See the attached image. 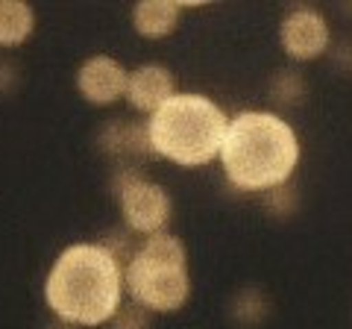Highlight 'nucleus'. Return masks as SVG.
<instances>
[{
    "mask_svg": "<svg viewBox=\"0 0 352 329\" xmlns=\"http://www.w3.org/2000/svg\"><path fill=\"white\" fill-rule=\"evenodd\" d=\"M15 80H18V74H15V65H12V62H6V59H0V94L12 92Z\"/></svg>",
    "mask_w": 352,
    "mask_h": 329,
    "instance_id": "17",
    "label": "nucleus"
},
{
    "mask_svg": "<svg viewBox=\"0 0 352 329\" xmlns=\"http://www.w3.org/2000/svg\"><path fill=\"white\" fill-rule=\"evenodd\" d=\"M176 92H179L176 76L168 65H162V62H141L138 68L129 71L126 103L147 118L156 115Z\"/></svg>",
    "mask_w": 352,
    "mask_h": 329,
    "instance_id": "8",
    "label": "nucleus"
},
{
    "mask_svg": "<svg viewBox=\"0 0 352 329\" xmlns=\"http://www.w3.org/2000/svg\"><path fill=\"white\" fill-rule=\"evenodd\" d=\"M44 303L68 326H109L126 303L124 265L103 241L68 244L44 277Z\"/></svg>",
    "mask_w": 352,
    "mask_h": 329,
    "instance_id": "1",
    "label": "nucleus"
},
{
    "mask_svg": "<svg viewBox=\"0 0 352 329\" xmlns=\"http://www.w3.org/2000/svg\"><path fill=\"white\" fill-rule=\"evenodd\" d=\"M153 156L176 168H206L220 159L232 115L203 92H176L156 115L144 118Z\"/></svg>",
    "mask_w": 352,
    "mask_h": 329,
    "instance_id": "3",
    "label": "nucleus"
},
{
    "mask_svg": "<svg viewBox=\"0 0 352 329\" xmlns=\"http://www.w3.org/2000/svg\"><path fill=\"white\" fill-rule=\"evenodd\" d=\"M267 92H270V97H273V103H276V106L291 109V106H300L308 97V80L302 76V71L285 68V71L273 74Z\"/></svg>",
    "mask_w": 352,
    "mask_h": 329,
    "instance_id": "13",
    "label": "nucleus"
},
{
    "mask_svg": "<svg viewBox=\"0 0 352 329\" xmlns=\"http://www.w3.org/2000/svg\"><path fill=\"white\" fill-rule=\"evenodd\" d=\"M153 317L156 315H150L144 306L126 300L120 306V312L109 321V329H153Z\"/></svg>",
    "mask_w": 352,
    "mask_h": 329,
    "instance_id": "15",
    "label": "nucleus"
},
{
    "mask_svg": "<svg viewBox=\"0 0 352 329\" xmlns=\"http://www.w3.org/2000/svg\"><path fill=\"white\" fill-rule=\"evenodd\" d=\"M279 45L291 62H314L332 53V24L314 6H291L279 21Z\"/></svg>",
    "mask_w": 352,
    "mask_h": 329,
    "instance_id": "6",
    "label": "nucleus"
},
{
    "mask_svg": "<svg viewBox=\"0 0 352 329\" xmlns=\"http://www.w3.org/2000/svg\"><path fill=\"white\" fill-rule=\"evenodd\" d=\"M100 147L112 159H118V168H135L132 162L153 156L150 147V133H147V120H126L115 118L100 129Z\"/></svg>",
    "mask_w": 352,
    "mask_h": 329,
    "instance_id": "9",
    "label": "nucleus"
},
{
    "mask_svg": "<svg viewBox=\"0 0 352 329\" xmlns=\"http://www.w3.org/2000/svg\"><path fill=\"white\" fill-rule=\"evenodd\" d=\"M261 200H264L267 215H273V217H294L296 209H300V194H296V189L291 182L282 185V189H273L267 194H261Z\"/></svg>",
    "mask_w": 352,
    "mask_h": 329,
    "instance_id": "14",
    "label": "nucleus"
},
{
    "mask_svg": "<svg viewBox=\"0 0 352 329\" xmlns=\"http://www.w3.org/2000/svg\"><path fill=\"white\" fill-rule=\"evenodd\" d=\"M129 71L126 65L109 56V53H94L76 68V92L91 106H112L126 97Z\"/></svg>",
    "mask_w": 352,
    "mask_h": 329,
    "instance_id": "7",
    "label": "nucleus"
},
{
    "mask_svg": "<svg viewBox=\"0 0 352 329\" xmlns=\"http://www.w3.org/2000/svg\"><path fill=\"white\" fill-rule=\"evenodd\" d=\"M124 277L126 300L144 306L150 315H176L191 300L188 247L170 229L138 241Z\"/></svg>",
    "mask_w": 352,
    "mask_h": 329,
    "instance_id": "4",
    "label": "nucleus"
},
{
    "mask_svg": "<svg viewBox=\"0 0 352 329\" xmlns=\"http://www.w3.org/2000/svg\"><path fill=\"white\" fill-rule=\"evenodd\" d=\"M32 32H36V9L27 0H0V47H21Z\"/></svg>",
    "mask_w": 352,
    "mask_h": 329,
    "instance_id": "11",
    "label": "nucleus"
},
{
    "mask_svg": "<svg viewBox=\"0 0 352 329\" xmlns=\"http://www.w3.org/2000/svg\"><path fill=\"white\" fill-rule=\"evenodd\" d=\"M267 315H270V300H267V294H264L261 288H256V285H247V288H241L232 303H229V317L238 323V326H244V329H252V326H258L267 321Z\"/></svg>",
    "mask_w": 352,
    "mask_h": 329,
    "instance_id": "12",
    "label": "nucleus"
},
{
    "mask_svg": "<svg viewBox=\"0 0 352 329\" xmlns=\"http://www.w3.org/2000/svg\"><path fill=\"white\" fill-rule=\"evenodd\" d=\"M332 59L340 71H352V41H338V45L332 47Z\"/></svg>",
    "mask_w": 352,
    "mask_h": 329,
    "instance_id": "16",
    "label": "nucleus"
},
{
    "mask_svg": "<svg viewBox=\"0 0 352 329\" xmlns=\"http://www.w3.org/2000/svg\"><path fill=\"white\" fill-rule=\"evenodd\" d=\"M185 9L179 0H138L129 12L132 30L147 41H162L176 32Z\"/></svg>",
    "mask_w": 352,
    "mask_h": 329,
    "instance_id": "10",
    "label": "nucleus"
},
{
    "mask_svg": "<svg viewBox=\"0 0 352 329\" xmlns=\"http://www.w3.org/2000/svg\"><path fill=\"white\" fill-rule=\"evenodd\" d=\"M47 329H76V326H68V323H62V321H56L53 326H47Z\"/></svg>",
    "mask_w": 352,
    "mask_h": 329,
    "instance_id": "18",
    "label": "nucleus"
},
{
    "mask_svg": "<svg viewBox=\"0 0 352 329\" xmlns=\"http://www.w3.org/2000/svg\"><path fill=\"white\" fill-rule=\"evenodd\" d=\"M112 191L118 197V209L124 226L132 235L147 238L164 233L173 217V200L162 182L141 173V168H118L112 180Z\"/></svg>",
    "mask_w": 352,
    "mask_h": 329,
    "instance_id": "5",
    "label": "nucleus"
},
{
    "mask_svg": "<svg viewBox=\"0 0 352 329\" xmlns=\"http://www.w3.org/2000/svg\"><path fill=\"white\" fill-rule=\"evenodd\" d=\"M302 159L296 127L276 109H244L229 120L220 171L235 191L267 194L294 180Z\"/></svg>",
    "mask_w": 352,
    "mask_h": 329,
    "instance_id": "2",
    "label": "nucleus"
}]
</instances>
